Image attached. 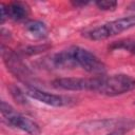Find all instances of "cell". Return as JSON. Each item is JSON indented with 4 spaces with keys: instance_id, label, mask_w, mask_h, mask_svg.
<instances>
[{
    "instance_id": "obj_9",
    "label": "cell",
    "mask_w": 135,
    "mask_h": 135,
    "mask_svg": "<svg viewBox=\"0 0 135 135\" xmlns=\"http://www.w3.org/2000/svg\"><path fill=\"white\" fill-rule=\"evenodd\" d=\"M26 31L36 38H45L47 36V26L39 20H30L25 22Z\"/></svg>"
},
{
    "instance_id": "obj_7",
    "label": "cell",
    "mask_w": 135,
    "mask_h": 135,
    "mask_svg": "<svg viewBox=\"0 0 135 135\" xmlns=\"http://www.w3.org/2000/svg\"><path fill=\"white\" fill-rule=\"evenodd\" d=\"M0 12L1 24H3L6 19H11L13 21H24L30 15V6L20 1L11 2L8 4L1 3Z\"/></svg>"
},
{
    "instance_id": "obj_3",
    "label": "cell",
    "mask_w": 135,
    "mask_h": 135,
    "mask_svg": "<svg viewBox=\"0 0 135 135\" xmlns=\"http://www.w3.org/2000/svg\"><path fill=\"white\" fill-rule=\"evenodd\" d=\"M1 115L3 121L8 127L21 130L30 135H39L41 133L40 126L36 121L20 114L12 105L3 100L1 101Z\"/></svg>"
},
{
    "instance_id": "obj_13",
    "label": "cell",
    "mask_w": 135,
    "mask_h": 135,
    "mask_svg": "<svg viewBox=\"0 0 135 135\" xmlns=\"http://www.w3.org/2000/svg\"><path fill=\"white\" fill-rule=\"evenodd\" d=\"M95 5L102 11H114L118 3L116 1H97L95 2Z\"/></svg>"
},
{
    "instance_id": "obj_6",
    "label": "cell",
    "mask_w": 135,
    "mask_h": 135,
    "mask_svg": "<svg viewBox=\"0 0 135 135\" xmlns=\"http://www.w3.org/2000/svg\"><path fill=\"white\" fill-rule=\"evenodd\" d=\"M1 55L7 70L13 75H15L19 80H21L24 84L26 83V85H28L31 72L27 69V66L23 63L22 57L17 52H14L12 50H8V47H5L4 44L1 45Z\"/></svg>"
},
{
    "instance_id": "obj_1",
    "label": "cell",
    "mask_w": 135,
    "mask_h": 135,
    "mask_svg": "<svg viewBox=\"0 0 135 135\" xmlns=\"http://www.w3.org/2000/svg\"><path fill=\"white\" fill-rule=\"evenodd\" d=\"M44 64L50 69L66 70L81 69L95 76L105 75L107 65L95 54L81 46L73 45L44 59Z\"/></svg>"
},
{
    "instance_id": "obj_12",
    "label": "cell",
    "mask_w": 135,
    "mask_h": 135,
    "mask_svg": "<svg viewBox=\"0 0 135 135\" xmlns=\"http://www.w3.org/2000/svg\"><path fill=\"white\" fill-rule=\"evenodd\" d=\"M8 90H9V93L12 95V97L20 104H26L27 101H26V98L25 96H27L25 94V92H23L19 86L15 85V84H12L8 86Z\"/></svg>"
},
{
    "instance_id": "obj_4",
    "label": "cell",
    "mask_w": 135,
    "mask_h": 135,
    "mask_svg": "<svg viewBox=\"0 0 135 135\" xmlns=\"http://www.w3.org/2000/svg\"><path fill=\"white\" fill-rule=\"evenodd\" d=\"M135 90V78L126 74L102 75L101 86L99 90L100 95L114 97L119 96Z\"/></svg>"
},
{
    "instance_id": "obj_8",
    "label": "cell",
    "mask_w": 135,
    "mask_h": 135,
    "mask_svg": "<svg viewBox=\"0 0 135 135\" xmlns=\"http://www.w3.org/2000/svg\"><path fill=\"white\" fill-rule=\"evenodd\" d=\"M92 130H126L130 131L135 128V120L131 118H107L102 120H95L89 123L88 127Z\"/></svg>"
},
{
    "instance_id": "obj_11",
    "label": "cell",
    "mask_w": 135,
    "mask_h": 135,
    "mask_svg": "<svg viewBox=\"0 0 135 135\" xmlns=\"http://www.w3.org/2000/svg\"><path fill=\"white\" fill-rule=\"evenodd\" d=\"M51 47L50 44H37V45H27L22 49H20L17 53L22 57V56H32V55H37L40 54L44 51H47Z\"/></svg>"
},
{
    "instance_id": "obj_15",
    "label": "cell",
    "mask_w": 135,
    "mask_h": 135,
    "mask_svg": "<svg viewBox=\"0 0 135 135\" xmlns=\"http://www.w3.org/2000/svg\"><path fill=\"white\" fill-rule=\"evenodd\" d=\"M86 4H88V2H78V1L72 2V5L75 6V7H81V6H84V5H86Z\"/></svg>"
},
{
    "instance_id": "obj_2",
    "label": "cell",
    "mask_w": 135,
    "mask_h": 135,
    "mask_svg": "<svg viewBox=\"0 0 135 135\" xmlns=\"http://www.w3.org/2000/svg\"><path fill=\"white\" fill-rule=\"evenodd\" d=\"M133 27H135V15H130L103 23L99 26L85 30L82 32V36L93 41H100L116 36Z\"/></svg>"
},
{
    "instance_id": "obj_5",
    "label": "cell",
    "mask_w": 135,
    "mask_h": 135,
    "mask_svg": "<svg viewBox=\"0 0 135 135\" xmlns=\"http://www.w3.org/2000/svg\"><path fill=\"white\" fill-rule=\"evenodd\" d=\"M25 94L28 97H31L35 100H38L41 103H44V104L51 105V107H55V108L70 107L76 102V99L74 97L62 95V94L49 93V92L38 89L37 86H34V85H26Z\"/></svg>"
},
{
    "instance_id": "obj_14",
    "label": "cell",
    "mask_w": 135,
    "mask_h": 135,
    "mask_svg": "<svg viewBox=\"0 0 135 135\" xmlns=\"http://www.w3.org/2000/svg\"><path fill=\"white\" fill-rule=\"evenodd\" d=\"M127 133H128V131H126V130H115V131H111L107 135H126Z\"/></svg>"
},
{
    "instance_id": "obj_10",
    "label": "cell",
    "mask_w": 135,
    "mask_h": 135,
    "mask_svg": "<svg viewBox=\"0 0 135 135\" xmlns=\"http://www.w3.org/2000/svg\"><path fill=\"white\" fill-rule=\"evenodd\" d=\"M109 50H111V51L123 50L126 52H129V53L135 55V40L124 39V40L115 41L109 45Z\"/></svg>"
}]
</instances>
